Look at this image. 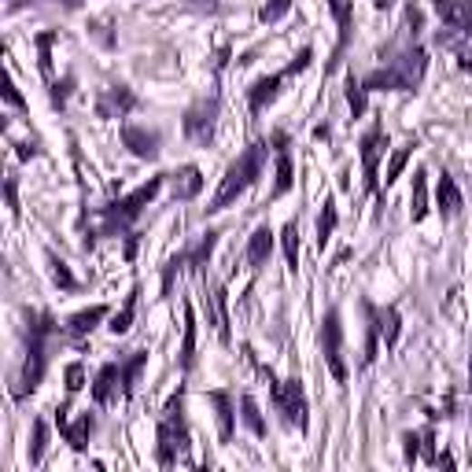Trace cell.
I'll return each instance as SVG.
<instances>
[{"mask_svg":"<svg viewBox=\"0 0 472 472\" xmlns=\"http://www.w3.org/2000/svg\"><path fill=\"white\" fill-rule=\"evenodd\" d=\"M166 185H170V173H155V177H148L144 185H137L133 192H126V196H118V200L96 207V211L89 214L93 225L82 229V232H85V236H82V248L93 251L100 236H107V241H126V236L133 232V225H137V218L148 211V203H155V196H159Z\"/></svg>","mask_w":472,"mask_h":472,"instance_id":"cell-1","label":"cell"},{"mask_svg":"<svg viewBox=\"0 0 472 472\" xmlns=\"http://www.w3.org/2000/svg\"><path fill=\"white\" fill-rule=\"evenodd\" d=\"M64 325L55 321L52 310L37 307V310H26V359H23V369L12 384V398L23 402L26 395H34L48 373V350L55 339H64Z\"/></svg>","mask_w":472,"mask_h":472,"instance_id":"cell-2","label":"cell"},{"mask_svg":"<svg viewBox=\"0 0 472 472\" xmlns=\"http://www.w3.org/2000/svg\"><path fill=\"white\" fill-rule=\"evenodd\" d=\"M270 152H273V144H270L266 137H259V141H251L241 155H236V159L225 166V177L218 182V192L211 196V203L203 207V214H221L225 207H232L236 200H241V196L259 182V177H262Z\"/></svg>","mask_w":472,"mask_h":472,"instance_id":"cell-3","label":"cell"},{"mask_svg":"<svg viewBox=\"0 0 472 472\" xmlns=\"http://www.w3.org/2000/svg\"><path fill=\"white\" fill-rule=\"evenodd\" d=\"M241 350H244V359L255 366V373L266 380V388H270V402H273V409L280 413V421H284L288 428H295V432H307V428H310V402H307V388H303V380H300V377L280 380L266 362H259V354L251 350V343H244Z\"/></svg>","mask_w":472,"mask_h":472,"instance_id":"cell-4","label":"cell"},{"mask_svg":"<svg viewBox=\"0 0 472 472\" xmlns=\"http://www.w3.org/2000/svg\"><path fill=\"white\" fill-rule=\"evenodd\" d=\"M189 447H192V432H189V418H185V384H182L166 398L159 421H155V461L162 468H173V465L189 461Z\"/></svg>","mask_w":472,"mask_h":472,"instance_id":"cell-5","label":"cell"},{"mask_svg":"<svg viewBox=\"0 0 472 472\" xmlns=\"http://www.w3.org/2000/svg\"><path fill=\"white\" fill-rule=\"evenodd\" d=\"M218 236H221V229H207L203 236H196L192 244H185L177 255H170V259H166V266H162V280H159L162 300L173 291V280L182 277V273H192L196 280H200V277H207L211 255H214V248H218Z\"/></svg>","mask_w":472,"mask_h":472,"instance_id":"cell-6","label":"cell"},{"mask_svg":"<svg viewBox=\"0 0 472 472\" xmlns=\"http://www.w3.org/2000/svg\"><path fill=\"white\" fill-rule=\"evenodd\" d=\"M359 155H362V192L373 196L384 207V189H380V159L388 155V130H384V114H377L369 130L359 141Z\"/></svg>","mask_w":472,"mask_h":472,"instance_id":"cell-7","label":"cell"},{"mask_svg":"<svg viewBox=\"0 0 472 472\" xmlns=\"http://www.w3.org/2000/svg\"><path fill=\"white\" fill-rule=\"evenodd\" d=\"M314 64V48L307 44V48H300V55L291 59L288 67H280V71H273V74H262V78H255L251 82V89H248V111H251V118H259L277 96H280V85L284 82H291L295 74H303L307 67Z\"/></svg>","mask_w":472,"mask_h":472,"instance_id":"cell-8","label":"cell"},{"mask_svg":"<svg viewBox=\"0 0 472 472\" xmlns=\"http://www.w3.org/2000/svg\"><path fill=\"white\" fill-rule=\"evenodd\" d=\"M218 118H221V93L211 89L207 96H200L185 114H182V130L196 148H211L214 133H218Z\"/></svg>","mask_w":472,"mask_h":472,"instance_id":"cell-9","label":"cell"},{"mask_svg":"<svg viewBox=\"0 0 472 472\" xmlns=\"http://www.w3.org/2000/svg\"><path fill=\"white\" fill-rule=\"evenodd\" d=\"M321 359H325V369L332 373V380L339 388H347L350 369L343 362V318H339V307H329V314L321 318Z\"/></svg>","mask_w":472,"mask_h":472,"instance_id":"cell-10","label":"cell"},{"mask_svg":"<svg viewBox=\"0 0 472 472\" xmlns=\"http://www.w3.org/2000/svg\"><path fill=\"white\" fill-rule=\"evenodd\" d=\"M332 19H336V48L329 55V64H325V74H332L339 64H343V55L354 41V23H359V15H354V0H325Z\"/></svg>","mask_w":472,"mask_h":472,"instance_id":"cell-11","label":"cell"},{"mask_svg":"<svg viewBox=\"0 0 472 472\" xmlns=\"http://www.w3.org/2000/svg\"><path fill=\"white\" fill-rule=\"evenodd\" d=\"M96 114L100 118H118V123H123L126 114H133L137 107H141V96L126 85V82H111V85H103L100 93H96Z\"/></svg>","mask_w":472,"mask_h":472,"instance_id":"cell-12","label":"cell"},{"mask_svg":"<svg viewBox=\"0 0 472 472\" xmlns=\"http://www.w3.org/2000/svg\"><path fill=\"white\" fill-rule=\"evenodd\" d=\"M118 137H123V144L144 162H155L162 155V133L148 123H123L118 126Z\"/></svg>","mask_w":472,"mask_h":472,"instance_id":"cell-13","label":"cell"},{"mask_svg":"<svg viewBox=\"0 0 472 472\" xmlns=\"http://www.w3.org/2000/svg\"><path fill=\"white\" fill-rule=\"evenodd\" d=\"M203 284V310H207V325L218 332L221 343H232V332H229V295H225V284H211L207 277H200Z\"/></svg>","mask_w":472,"mask_h":472,"instance_id":"cell-14","label":"cell"},{"mask_svg":"<svg viewBox=\"0 0 472 472\" xmlns=\"http://www.w3.org/2000/svg\"><path fill=\"white\" fill-rule=\"evenodd\" d=\"M270 144L277 152V177H273V192H270V203L284 200L291 189H295V162H291V152H288V133L277 130L270 133Z\"/></svg>","mask_w":472,"mask_h":472,"instance_id":"cell-15","label":"cell"},{"mask_svg":"<svg viewBox=\"0 0 472 472\" xmlns=\"http://www.w3.org/2000/svg\"><path fill=\"white\" fill-rule=\"evenodd\" d=\"M207 402L214 406V418H218V443H232L236 436V391L229 388H214L207 391Z\"/></svg>","mask_w":472,"mask_h":472,"instance_id":"cell-16","label":"cell"},{"mask_svg":"<svg viewBox=\"0 0 472 472\" xmlns=\"http://www.w3.org/2000/svg\"><path fill=\"white\" fill-rule=\"evenodd\" d=\"M432 12L447 30H457L472 41V0H432Z\"/></svg>","mask_w":472,"mask_h":472,"instance_id":"cell-17","label":"cell"},{"mask_svg":"<svg viewBox=\"0 0 472 472\" xmlns=\"http://www.w3.org/2000/svg\"><path fill=\"white\" fill-rule=\"evenodd\" d=\"M203 170L196 166V162H185V166H177L173 173H170V196L177 200V203H192L200 192H203Z\"/></svg>","mask_w":472,"mask_h":472,"instance_id":"cell-18","label":"cell"},{"mask_svg":"<svg viewBox=\"0 0 472 472\" xmlns=\"http://www.w3.org/2000/svg\"><path fill=\"white\" fill-rule=\"evenodd\" d=\"M107 318H111V307H107V303H93V307H85V310L71 314V318L64 321V332H67V339H71V343H82V339H85L89 332H96Z\"/></svg>","mask_w":472,"mask_h":472,"instance_id":"cell-19","label":"cell"},{"mask_svg":"<svg viewBox=\"0 0 472 472\" xmlns=\"http://www.w3.org/2000/svg\"><path fill=\"white\" fill-rule=\"evenodd\" d=\"M89 395H93V406H111L118 395H123V369H118V362H103L96 369Z\"/></svg>","mask_w":472,"mask_h":472,"instance_id":"cell-20","label":"cell"},{"mask_svg":"<svg viewBox=\"0 0 472 472\" xmlns=\"http://www.w3.org/2000/svg\"><path fill=\"white\" fill-rule=\"evenodd\" d=\"M461 207H465V196H461V189H457V182H454V173L443 170V173L436 177V211H439L443 221H454V218L461 214Z\"/></svg>","mask_w":472,"mask_h":472,"instance_id":"cell-21","label":"cell"},{"mask_svg":"<svg viewBox=\"0 0 472 472\" xmlns=\"http://www.w3.org/2000/svg\"><path fill=\"white\" fill-rule=\"evenodd\" d=\"M59 436H64V443H67L74 454H85V450H89V439L96 436V413H93V409L78 413L74 421L59 425Z\"/></svg>","mask_w":472,"mask_h":472,"instance_id":"cell-22","label":"cell"},{"mask_svg":"<svg viewBox=\"0 0 472 472\" xmlns=\"http://www.w3.org/2000/svg\"><path fill=\"white\" fill-rule=\"evenodd\" d=\"M277 241H280V236H273L270 225H259V229L248 236V248H244V262H248V270H262V266L270 262Z\"/></svg>","mask_w":472,"mask_h":472,"instance_id":"cell-23","label":"cell"},{"mask_svg":"<svg viewBox=\"0 0 472 472\" xmlns=\"http://www.w3.org/2000/svg\"><path fill=\"white\" fill-rule=\"evenodd\" d=\"M359 307H362V314H366V343H362V362H359V369H369L373 362H377V354H380V329H377V318H373V300H359Z\"/></svg>","mask_w":472,"mask_h":472,"instance_id":"cell-24","label":"cell"},{"mask_svg":"<svg viewBox=\"0 0 472 472\" xmlns=\"http://www.w3.org/2000/svg\"><path fill=\"white\" fill-rule=\"evenodd\" d=\"M137 303H141V284L133 280V288H130V295L123 300V307H118L111 318H107V332L111 336H126L130 329H133V318H137Z\"/></svg>","mask_w":472,"mask_h":472,"instance_id":"cell-25","label":"cell"},{"mask_svg":"<svg viewBox=\"0 0 472 472\" xmlns=\"http://www.w3.org/2000/svg\"><path fill=\"white\" fill-rule=\"evenodd\" d=\"M373 318H377V329H380V343L384 350H395L398 347V336H402V314L395 303L388 307H373Z\"/></svg>","mask_w":472,"mask_h":472,"instance_id":"cell-26","label":"cell"},{"mask_svg":"<svg viewBox=\"0 0 472 472\" xmlns=\"http://www.w3.org/2000/svg\"><path fill=\"white\" fill-rule=\"evenodd\" d=\"M428 211H432V203H428V170L418 166L413 170V189H409V218H413V225H421L428 218Z\"/></svg>","mask_w":472,"mask_h":472,"instance_id":"cell-27","label":"cell"},{"mask_svg":"<svg viewBox=\"0 0 472 472\" xmlns=\"http://www.w3.org/2000/svg\"><path fill=\"white\" fill-rule=\"evenodd\" d=\"M144 366H148V350H144V347H141V350H130L126 359H118V369H123V398H133Z\"/></svg>","mask_w":472,"mask_h":472,"instance_id":"cell-28","label":"cell"},{"mask_svg":"<svg viewBox=\"0 0 472 472\" xmlns=\"http://www.w3.org/2000/svg\"><path fill=\"white\" fill-rule=\"evenodd\" d=\"M192 362H196V310L185 300V332H182V350H177V366H182V373H192Z\"/></svg>","mask_w":472,"mask_h":472,"instance_id":"cell-29","label":"cell"},{"mask_svg":"<svg viewBox=\"0 0 472 472\" xmlns=\"http://www.w3.org/2000/svg\"><path fill=\"white\" fill-rule=\"evenodd\" d=\"M241 421H244V428L255 436V439H266L270 436V425H266V418H262V409H259V402H255V395H241Z\"/></svg>","mask_w":472,"mask_h":472,"instance_id":"cell-30","label":"cell"},{"mask_svg":"<svg viewBox=\"0 0 472 472\" xmlns=\"http://www.w3.org/2000/svg\"><path fill=\"white\" fill-rule=\"evenodd\" d=\"M343 96H347V107H350V114H354V118H362V114L369 111V93H366L362 78L354 74V71H347V82H343Z\"/></svg>","mask_w":472,"mask_h":472,"instance_id":"cell-31","label":"cell"},{"mask_svg":"<svg viewBox=\"0 0 472 472\" xmlns=\"http://www.w3.org/2000/svg\"><path fill=\"white\" fill-rule=\"evenodd\" d=\"M55 41H59V30H41V34L34 37V48H37V71H41L44 82H55V74H52V48H55Z\"/></svg>","mask_w":472,"mask_h":472,"instance_id":"cell-32","label":"cell"},{"mask_svg":"<svg viewBox=\"0 0 472 472\" xmlns=\"http://www.w3.org/2000/svg\"><path fill=\"white\" fill-rule=\"evenodd\" d=\"M336 225H339V207H336V196H325L321 214H318V251H325V248H329L332 232H336Z\"/></svg>","mask_w":472,"mask_h":472,"instance_id":"cell-33","label":"cell"},{"mask_svg":"<svg viewBox=\"0 0 472 472\" xmlns=\"http://www.w3.org/2000/svg\"><path fill=\"white\" fill-rule=\"evenodd\" d=\"M280 251H284L288 273L300 270V221H295V218H288L284 229H280Z\"/></svg>","mask_w":472,"mask_h":472,"instance_id":"cell-34","label":"cell"},{"mask_svg":"<svg viewBox=\"0 0 472 472\" xmlns=\"http://www.w3.org/2000/svg\"><path fill=\"white\" fill-rule=\"evenodd\" d=\"M44 262H48V273H52V284L59 288V291H78L82 284H78V277L71 273V266L64 262V259H59L52 248L44 251Z\"/></svg>","mask_w":472,"mask_h":472,"instance_id":"cell-35","label":"cell"},{"mask_svg":"<svg viewBox=\"0 0 472 472\" xmlns=\"http://www.w3.org/2000/svg\"><path fill=\"white\" fill-rule=\"evenodd\" d=\"M413 152H418V137H409L402 148H395L391 152V159H388V173H384V192L398 182V177H402V170H406V162L413 159Z\"/></svg>","mask_w":472,"mask_h":472,"instance_id":"cell-36","label":"cell"},{"mask_svg":"<svg viewBox=\"0 0 472 472\" xmlns=\"http://www.w3.org/2000/svg\"><path fill=\"white\" fill-rule=\"evenodd\" d=\"M44 450H48V421H44V418H37V421H34V428H30V450H26V457H30V465H34V468L44 461Z\"/></svg>","mask_w":472,"mask_h":472,"instance_id":"cell-37","label":"cell"},{"mask_svg":"<svg viewBox=\"0 0 472 472\" xmlns=\"http://www.w3.org/2000/svg\"><path fill=\"white\" fill-rule=\"evenodd\" d=\"M71 93H74V74H71V71H67L64 78H55V82H48V100H52V107H59V111L67 107Z\"/></svg>","mask_w":472,"mask_h":472,"instance_id":"cell-38","label":"cell"},{"mask_svg":"<svg viewBox=\"0 0 472 472\" xmlns=\"http://www.w3.org/2000/svg\"><path fill=\"white\" fill-rule=\"evenodd\" d=\"M291 5H295V0H266L262 12H259V23H262V26H277V23L291 12Z\"/></svg>","mask_w":472,"mask_h":472,"instance_id":"cell-39","label":"cell"},{"mask_svg":"<svg viewBox=\"0 0 472 472\" xmlns=\"http://www.w3.org/2000/svg\"><path fill=\"white\" fill-rule=\"evenodd\" d=\"M421 447H425V432H402V457H406V465H413L421 457Z\"/></svg>","mask_w":472,"mask_h":472,"instance_id":"cell-40","label":"cell"},{"mask_svg":"<svg viewBox=\"0 0 472 472\" xmlns=\"http://www.w3.org/2000/svg\"><path fill=\"white\" fill-rule=\"evenodd\" d=\"M64 384H67V395H78V391L85 388V366H82V362H71V366L64 369Z\"/></svg>","mask_w":472,"mask_h":472,"instance_id":"cell-41","label":"cell"},{"mask_svg":"<svg viewBox=\"0 0 472 472\" xmlns=\"http://www.w3.org/2000/svg\"><path fill=\"white\" fill-rule=\"evenodd\" d=\"M26 5H59V8H67V12H78L85 0H8V12H19Z\"/></svg>","mask_w":472,"mask_h":472,"instance_id":"cell-42","label":"cell"},{"mask_svg":"<svg viewBox=\"0 0 472 472\" xmlns=\"http://www.w3.org/2000/svg\"><path fill=\"white\" fill-rule=\"evenodd\" d=\"M5 200H8V214H12V218H19V214H23V207H19V177H15V173H8V177H5Z\"/></svg>","mask_w":472,"mask_h":472,"instance_id":"cell-43","label":"cell"},{"mask_svg":"<svg viewBox=\"0 0 472 472\" xmlns=\"http://www.w3.org/2000/svg\"><path fill=\"white\" fill-rule=\"evenodd\" d=\"M107 26H111V19H93V23H89L93 37H96V41H100L103 48H114V34H111Z\"/></svg>","mask_w":472,"mask_h":472,"instance_id":"cell-44","label":"cell"},{"mask_svg":"<svg viewBox=\"0 0 472 472\" xmlns=\"http://www.w3.org/2000/svg\"><path fill=\"white\" fill-rule=\"evenodd\" d=\"M5 100H8L12 107H19V111H30V103L23 100V93H19V85H15V78H8V85H5Z\"/></svg>","mask_w":472,"mask_h":472,"instance_id":"cell-45","label":"cell"},{"mask_svg":"<svg viewBox=\"0 0 472 472\" xmlns=\"http://www.w3.org/2000/svg\"><path fill=\"white\" fill-rule=\"evenodd\" d=\"M137 248H141V232H130V236H126V248H123V259L133 262V259H137Z\"/></svg>","mask_w":472,"mask_h":472,"instance_id":"cell-46","label":"cell"},{"mask_svg":"<svg viewBox=\"0 0 472 472\" xmlns=\"http://www.w3.org/2000/svg\"><path fill=\"white\" fill-rule=\"evenodd\" d=\"M225 64H229V48H218V52H214V64H211V67H214V74H218Z\"/></svg>","mask_w":472,"mask_h":472,"instance_id":"cell-47","label":"cell"},{"mask_svg":"<svg viewBox=\"0 0 472 472\" xmlns=\"http://www.w3.org/2000/svg\"><path fill=\"white\" fill-rule=\"evenodd\" d=\"M34 155H41V144L34 141V144H19V159H34Z\"/></svg>","mask_w":472,"mask_h":472,"instance_id":"cell-48","label":"cell"},{"mask_svg":"<svg viewBox=\"0 0 472 472\" xmlns=\"http://www.w3.org/2000/svg\"><path fill=\"white\" fill-rule=\"evenodd\" d=\"M432 468H454V454H447V450L436 454V465H432Z\"/></svg>","mask_w":472,"mask_h":472,"instance_id":"cell-49","label":"cell"},{"mask_svg":"<svg viewBox=\"0 0 472 472\" xmlns=\"http://www.w3.org/2000/svg\"><path fill=\"white\" fill-rule=\"evenodd\" d=\"M468 384H472V354H468Z\"/></svg>","mask_w":472,"mask_h":472,"instance_id":"cell-50","label":"cell"},{"mask_svg":"<svg viewBox=\"0 0 472 472\" xmlns=\"http://www.w3.org/2000/svg\"><path fill=\"white\" fill-rule=\"evenodd\" d=\"M196 5H218V0H196Z\"/></svg>","mask_w":472,"mask_h":472,"instance_id":"cell-51","label":"cell"},{"mask_svg":"<svg viewBox=\"0 0 472 472\" xmlns=\"http://www.w3.org/2000/svg\"><path fill=\"white\" fill-rule=\"evenodd\" d=\"M468 421H472V409H468Z\"/></svg>","mask_w":472,"mask_h":472,"instance_id":"cell-52","label":"cell"}]
</instances>
